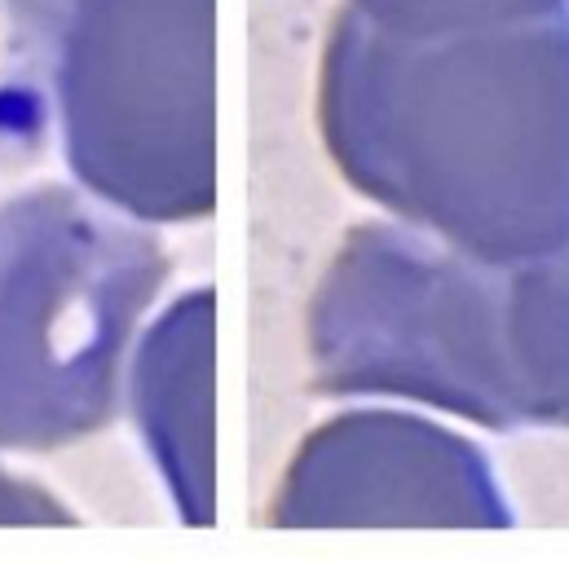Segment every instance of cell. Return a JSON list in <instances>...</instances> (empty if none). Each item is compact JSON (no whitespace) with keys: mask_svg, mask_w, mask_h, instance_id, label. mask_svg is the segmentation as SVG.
<instances>
[]
</instances>
